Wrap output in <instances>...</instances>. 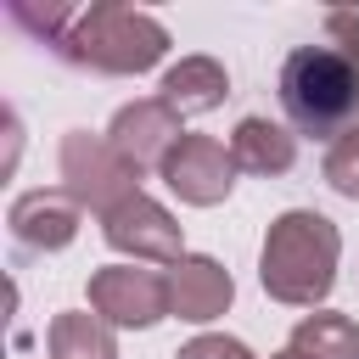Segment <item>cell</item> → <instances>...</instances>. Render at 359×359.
<instances>
[{"label":"cell","instance_id":"6da1fadb","mask_svg":"<svg viewBox=\"0 0 359 359\" xmlns=\"http://www.w3.org/2000/svg\"><path fill=\"white\" fill-rule=\"evenodd\" d=\"M11 17L34 34L50 39L56 56H67L73 67H90V73H146L168 56V28L151 17V11H135V6H118V0H95V6H28V0H11Z\"/></svg>","mask_w":359,"mask_h":359},{"label":"cell","instance_id":"7a4b0ae2","mask_svg":"<svg viewBox=\"0 0 359 359\" xmlns=\"http://www.w3.org/2000/svg\"><path fill=\"white\" fill-rule=\"evenodd\" d=\"M342 230L314 208H286L269 219V236L258 247V280L286 309H320L337 286Z\"/></svg>","mask_w":359,"mask_h":359},{"label":"cell","instance_id":"3957f363","mask_svg":"<svg viewBox=\"0 0 359 359\" xmlns=\"http://www.w3.org/2000/svg\"><path fill=\"white\" fill-rule=\"evenodd\" d=\"M280 107L297 135L342 140L359 123V73L331 45H297L280 62Z\"/></svg>","mask_w":359,"mask_h":359},{"label":"cell","instance_id":"277c9868","mask_svg":"<svg viewBox=\"0 0 359 359\" xmlns=\"http://www.w3.org/2000/svg\"><path fill=\"white\" fill-rule=\"evenodd\" d=\"M56 163H62V191H67L84 213H101V219H107L118 202L140 196V180H146L129 157H118V146H112L107 135H90V129L62 135Z\"/></svg>","mask_w":359,"mask_h":359},{"label":"cell","instance_id":"5b68a950","mask_svg":"<svg viewBox=\"0 0 359 359\" xmlns=\"http://www.w3.org/2000/svg\"><path fill=\"white\" fill-rule=\"evenodd\" d=\"M90 309H95L107 325L146 331V325L168 320V275H157V269H135V264L90 269Z\"/></svg>","mask_w":359,"mask_h":359},{"label":"cell","instance_id":"8992f818","mask_svg":"<svg viewBox=\"0 0 359 359\" xmlns=\"http://www.w3.org/2000/svg\"><path fill=\"white\" fill-rule=\"evenodd\" d=\"M101 236H107L112 252H123L135 264H180L185 258V236L174 224V213L157 196H146V191L129 196V202H118L101 219Z\"/></svg>","mask_w":359,"mask_h":359},{"label":"cell","instance_id":"52a82bcc","mask_svg":"<svg viewBox=\"0 0 359 359\" xmlns=\"http://www.w3.org/2000/svg\"><path fill=\"white\" fill-rule=\"evenodd\" d=\"M163 185L180 196V202H191V208H219L224 196H230V185H236V157H230V146L224 140H213V135H185L168 157H163Z\"/></svg>","mask_w":359,"mask_h":359},{"label":"cell","instance_id":"ba28073f","mask_svg":"<svg viewBox=\"0 0 359 359\" xmlns=\"http://www.w3.org/2000/svg\"><path fill=\"white\" fill-rule=\"evenodd\" d=\"M107 140L118 146V157H129V163L146 174V168H163V157L185 140V129H180V112H174L168 101L146 95V101H129V107L112 112Z\"/></svg>","mask_w":359,"mask_h":359},{"label":"cell","instance_id":"9c48e42d","mask_svg":"<svg viewBox=\"0 0 359 359\" xmlns=\"http://www.w3.org/2000/svg\"><path fill=\"white\" fill-rule=\"evenodd\" d=\"M79 219H84V208H79L62 185L22 191V196L11 202V213H6L17 247H28V252H62V247L79 236Z\"/></svg>","mask_w":359,"mask_h":359},{"label":"cell","instance_id":"30bf717a","mask_svg":"<svg viewBox=\"0 0 359 359\" xmlns=\"http://www.w3.org/2000/svg\"><path fill=\"white\" fill-rule=\"evenodd\" d=\"M236 297V280L219 258L208 252H185L180 264H168V314L191 320V325H213Z\"/></svg>","mask_w":359,"mask_h":359},{"label":"cell","instance_id":"8fae6325","mask_svg":"<svg viewBox=\"0 0 359 359\" xmlns=\"http://www.w3.org/2000/svg\"><path fill=\"white\" fill-rule=\"evenodd\" d=\"M224 95H230V73H224V62H213V56H180V62L163 73V84H157V101H168L180 118H202V112H213Z\"/></svg>","mask_w":359,"mask_h":359},{"label":"cell","instance_id":"7c38bea8","mask_svg":"<svg viewBox=\"0 0 359 359\" xmlns=\"http://www.w3.org/2000/svg\"><path fill=\"white\" fill-rule=\"evenodd\" d=\"M230 157L241 174H258V180H275L297 163V135L275 118H241L230 129Z\"/></svg>","mask_w":359,"mask_h":359},{"label":"cell","instance_id":"4fadbf2b","mask_svg":"<svg viewBox=\"0 0 359 359\" xmlns=\"http://www.w3.org/2000/svg\"><path fill=\"white\" fill-rule=\"evenodd\" d=\"M45 348L50 359H118V337L101 314H84V309H62L45 331Z\"/></svg>","mask_w":359,"mask_h":359},{"label":"cell","instance_id":"5bb4252c","mask_svg":"<svg viewBox=\"0 0 359 359\" xmlns=\"http://www.w3.org/2000/svg\"><path fill=\"white\" fill-rule=\"evenodd\" d=\"M286 348L303 353V359H359V325L348 314L320 309V314H303L292 325V342Z\"/></svg>","mask_w":359,"mask_h":359},{"label":"cell","instance_id":"9a60e30c","mask_svg":"<svg viewBox=\"0 0 359 359\" xmlns=\"http://www.w3.org/2000/svg\"><path fill=\"white\" fill-rule=\"evenodd\" d=\"M325 185H331L337 196L359 202V123H353L342 140H331V151H325Z\"/></svg>","mask_w":359,"mask_h":359},{"label":"cell","instance_id":"2e32d148","mask_svg":"<svg viewBox=\"0 0 359 359\" xmlns=\"http://www.w3.org/2000/svg\"><path fill=\"white\" fill-rule=\"evenodd\" d=\"M174 359H252V348L241 342V337H224V331H202V337H191Z\"/></svg>","mask_w":359,"mask_h":359},{"label":"cell","instance_id":"e0dca14e","mask_svg":"<svg viewBox=\"0 0 359 359\" xmlns=\"http://www.w3.org/2000/svg\"><path fill=\"white\" fill-rule=\"evenodd\" d=\"M325 39H331V50L359 73V11H325Z\"/></svg>","mask_w":359,"mask_h":359},{"label":"cell","instance_id":"ac0fdd59","mask_svg":"<svg viewBox=\"0 0 359 359\" xmlns=\"http://www.w3.org/2000/svg\"><path fill=\"white\" fill-rule=\"evenodd\" d=\"M269 359H303V353H292V348H286V353H269Z\"/></svg>","mask_w":359,"mask_h":359}]
</instances>
